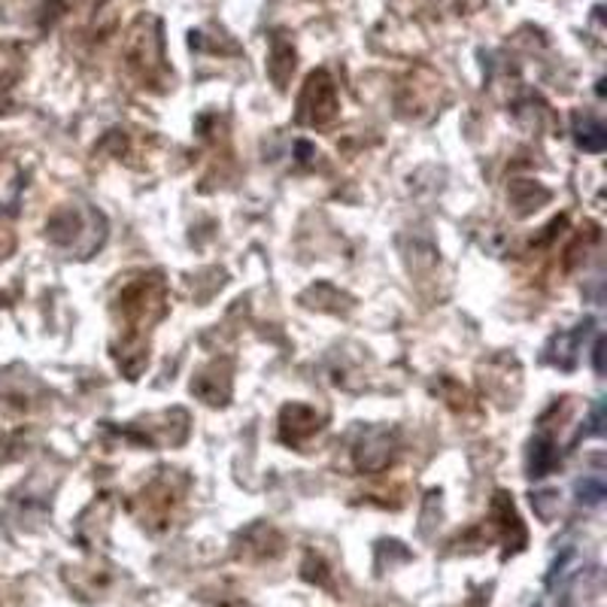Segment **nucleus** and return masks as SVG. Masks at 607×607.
I'll return each mask as SVG.
<instances>
[{"instance_id": "obj_1", "label": "nucleus", "mask_w": 607, "mask_h": 607, "mask_svg": "<svg viewBox=\"0 0 607 607\" xmlns=\"http://www.w3.org/2000/svg\"><path fill=\"white\" fill-rule=\"evenodd\" d=\"M337 116V89L325 70L310 73L298 101V119L307 125H329Z\"/></svg>"}, {"instance_id": "obj_2", "label": "nucleus", "mask_w": 607, "mask_h": 607, "mask_svg": "<svg viewBox=\"0 0 607 607\" xmlns=\"http://www.w3.org/2000/svg\"><path fill=\"white\" fill-rule=\"evenodd\" d=\"M319 432V416L310 408H301V404H291V408L283 410V437L289 444H301L310 435Z\"/></svg>"}, {"instance_id": "obj_3", "label": "nucleus", "mask_w": 607, "mask_h": 607, "mask_svg": "<svg viewBox=\"0 0 607 607\" xmlns=\"http://www.w3.org/2000/svg\"><path fill=\"white\" fill-rule=\"evenodd\" d=\"M574 134H577V144L586 149V152H602L607 146V131L602 122L589 116V113H577L574 116Z\"/></svg>"}, {"instance_id": "obj_5", "label": "nucleus", "mask_w": 607, "mask_h": 607, "mask_svg": "<svg viewBox=\"0 0 607 607\" xmlns=\"http://www.w3.org/2000/svg\"><path fill=\"white\" fill-rule=\"evenodd\" d=\"M267 70H271L274 82L283 89V82L289 80V73L295 70V49H291L289 43L286 41L274 43V53H271V65H267Z\"/></svg>"}, {"instance_id": "obj_6", "label": "nucleus", "mask_w": 607, "mask_h": 607, "mask_svg": "<svg viewBox=\"0 0 607 607\" xmlns=\"http://www.w3.org/2000/svg\"><path fill=\"white\" fill-rule=\"evenodd\" d=\"M577 495H581V502L598 504L605 499V483H602L598 477H586V480L577 483Z\"/></svg>"}, {"instance_id": "obj_4", "label": "nucleus", "mask_w": 607, "mask_h": 607, "mask_svg": "<svg viewBox=\"0 0 607 607\" xmlns=\"http://www.w3.org/2000/svg\"><path fill=\"white\" fill-rule=\"evenodd\" d=\"M559 465V449L550 437L543 435L531 444V453H528V471L531 477H547Z\"/></svg>"}]
</instances>
